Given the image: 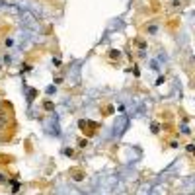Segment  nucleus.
Listing matches in <instances>:
<instances>
[{"mask_svg": "<svg viewBox=\"0 0 195 195\" xmlns=\"http://www.w3.org/2000/svg\"><path fill=\"white\" fill-rule=\"evenodd\" d=\"M78 129L84 133L86 137H94L98 133L99 125H98V123H94V121H90V119H80V121H78Z\"/></svg>", "mask_w": 195, "mask_h": 195, "instance_id": "obj_1", "label": "nucleus"}, {"mask_svg": "<svg viewBox=\"0 0 195 195\" xmlns=\"http://www.w3.org/2000/svg\"><path fill=\"white\" fill-rule=\"evenodd\" d=\"M187 4V0H170L166 4V12H181Z\"/></svg>", "mask_w": 195, "mask_h": 195, "instance_id": "obj_2", "label": "nucleus"}, {"mask_svg": "<svg viewBox=\"0 0 195 195\" xmlns=\"http://www.w3.org/2000/svg\"><path fill=\"white\" fill-rule=\"evenodd\" d=\"M70 176H72V180L80 181L82 178H84V172H82V170H78V168H74V170H70Z\"/></svg>", "mask_w": 195, "mask_h": 195, "instance_id": "obj_3", "label": "nucleus"}, {"mask_svg": "<svg viewBox=\"0 0 195 195\" xmlns=\"http://www.w3.org/2000/svg\"><path fill=\"white\" fill-rule=\"evenodd\" d=\"M121 57V51H117V49H109V59H119Z\"/></svg>", "mask_w": 195, "mask_h": 195, "instance_id": "obj_4", "label": "nucleus"}, {"mask_svg": "<svg viewBox=\"0 0 195 195\" xmlns=\"http://www.w3.org/2000/svg\"><path fill=\"white\" fill-rule=\"evenodd\" d=\"M43 107H45V109H47V111H53V109H55V105H53V102H45V103H43Z\"/></svg>", "mask_w": 195, "mask_h": 195, "instance_id": "obj_5", "label": "nucleus"}, {"mask_svg": "<svg viewBox=\"0 0 195 195\" xmlns=\"http://www.w3.org/2000/svg\"><path fill=\"white\" fill-rule=\"evenodd\" d=\"M78 146H80V148H86V146H88V139H80V140H78Z\"/></svg>", "mask_w": 195, "mask_h": 195, "instance_id": "obj_6", "label": "nucleus"}, {"mask_svg": "<svg viewBox=\"0 0 195 195\" xmlns=\"http://www.w3.org/2000/svg\"><path fill=\"white\" fill-rule=\"evenodd\" d=\"M0 184H8V176L4 172H0Z\"/></svg>", "mask_w": 195, "mask_h": 195, "instance_id": "obj_7", "label": "nucleus"}, {"mask_svg": "<svg viewBox=\"0 0 195 195\" xmlns=\"http://www.w3.org/2000/svg\"><path fill=\"white\" fill-rule=\"evenodd\" d=\"M27 96H30V102H31V99L37 96V90H30V94H27Z\"/></svg>", "mask_w": 195, "mask_h": 195, "instance_id": "obj_8", "label": "nucleus"}, {"mask_svg": "<svg viewBox=\"0 0 195 195\" xmlns=\"http://www.w3.org/2000/svg\"><path fill=\"white\" fill-rule=\"evenodd\" d=\"M160 131V125L158 123H152V133H158Z\"/></svg>", "mask_w": 195, "mask_h": 195, "instance_id": "obj_9", "label": "nucleus"}, {"mask_svg": "<svg viewBox=\"0 0 195 195\" xmlns=\"http://www.w3.org/2000/svg\"><path fill=\"white\" fill-rule=\"evenodd\" d=\"M103 111H105V113H103V115H109L111 111H113V107H111V105H105V109H103Z\"/></svg>", "mask_w": 195, "mask_h": 195, "instance_id": "obj_10", "label": "nucleus"}, {"mask_svg": "<svg viewBox=\"0 0 195 195\" xmlns=\"http://www.w3.org/2000/svg\"><path fill=\"white\" fill-rule=\"evenodd\" d=\"M0 68H2V64H0Z\"/></svg>", "mask_w": 195, "mask_h": 195, "instance_id": "obj_11", "label": "nucleus"}]
</instances>
